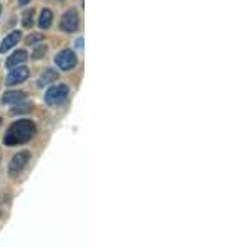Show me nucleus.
Returning <instances> with one entry per match:
<instances>
[{"label":"nucleus","instance_id":"nucleus-1","mask_svg":"<svg viewBox=\"0 0 249 247\" xmlns=\"http://www.w3.org/2000/svg\"><path fill=\"white\" fill-rule=\"evenodd\" d=\"M37 126L32 119H18V121L12 123L7 130L5 136H3V145L5 146H17L29 143L35 136Z\"/></svg>","mask_w":249,"mask_h":247},{"label":"nucleus","instance_id":"nucleus-2","mask_svg":"<svg viewBox=\"0 0 249 247\" xmlns=\"http://www.w3.org/2000/svg\"><path fill=\"white\" fill-rule=\"evenodd\" d=\"M67 97H68V86L67 85H55L47 90L45 103L50 106H55V105H60V103L65 101Z\"/></svg>","mask_w":249,"mask_h":247},{"label":"nucleus","instance_id":"nucleus-3","mask_svg":"<svg viewBox=\"0 0 249 247\" xmlns=\"http://www.w3.org/2000/svg\"><path fill=\"white\" fill-rule=\"evenodd\" d=\"M30 159V153L29 151H20V153L15 154L14 158H12L10 165H9V173L12 178H17L20 173L23 171V168L27 166V163H29Z\"/></svg>","mask_w":249,"mask_h":247},{"label":"nucleus","instance_id":"nucleus-4","mask_svg":"<svg viewBox=\"0 0 249 247\" xmlns=\"http://www.w3.org/2000/svg\"><path fill=\"white\" fill-rule=\"evenodd\" d=\"M29 75H30V70L27 68V66H23V65L14 66V68H10V73L7 75L5 85H7V86H15V85H18V83L25 82V80L29 78Z\"/></svg>","mask_w":249,"mask_h":247},{"label":"nucleus","instance_id":"nucleus-5","mask_svg":"<svg viewBox=\"0 0 249 247\" xmlns=\"http://www.w3.org/2000/svg\"><path fill=\"white\" fill-rule=\"evenodd\" d=\"M55 63H57V66L60 70L68 71L77 66V55L71 50H62L57 57H55Z\"/></svg>","mask_w":249,"mask_h":247},{"label":"nucleus","instance_id":"nucleus-6","mask_svg":"<svg viewBox=\"0 0 249 247\" xmlns=\"http://www.w3.org/2000/svg\"><path fill=\"white\" fill-rule=\"evenodd\" d=\"M78 15L75 10H68L63 14L62 20H60V29H62L63 32H67V33H73V32L78 30Z\"/></svg>","mask_w":249,"mask_h":247},{"label":"nucleus","instance_id":"nucleus-7","mask_svg":"<svg viewBox=\"0 0 249 247\" xmlns=\"http://www.w3.org/2000/svg\"><path fill=\"white\" fill-rule=\"evenodd\" d=\"M20 32L18 30H15V32H12V33L7 35L5 38H3V42H2V45H0V53H7L12 47H15L17 43L20 42Z\"/></svg>","mask_w":249,"mask_h":247},{"label":"nucleus","instance_id":"nucleus-8","mask_svg":"<svg viewBox=\"0 0 249 247\" xmlns=\"http://www.w3.org/2000/svg\"><path fill=\"white\" fill-rule=\"evenodd\" d=\"M27 58H29V55H27L25 50H17V51H14L9 58H7L5 66L7 68H14V66H17V65H22Z\"/></svg>","mask_w":249,"mask_h":247},{"label":"nucleus","instance_id":"nucleus-9","mask_svg":"<svg viewBox=\"0 0 249 247\" xmlns=\"http://www.w3.org/2000/svg\"><path fill=\"white\" fill-rule=\"evenodd\" d=\"M27 95L23 91H7L2 97V103L3 105H17L22 99H25Z\"/></svg>","mask_w":249,"mask_h":247},{"label":"nucleus","instance_id":"nucleus-10","mask_svg":"<svg viewBox=\"0 0 249 247\" xmlns=\"http://www.w3.org/2000/svg\"><path fill=\"white\" fill-rule=\"evenodd\" d=\"M52 22H53V14H52V10H42V14H40V18H38V27L40 29H48V27L52 25Z\"/></svg>","mask_w":249,"mask_h":247},{"label":"nucleus","instance_id":"nucleus-11","mask_svg":"<svg viewBox=\"0 0 249 247\" xmlns=\"http://www.w3.org/2000/svg\"><path fill=\"white\" fill-rule=\"evenodd\" d=\"M58 78V73L55 70H47L42 73V77L38 80V86H45L48 83H53Z\"/></svg>","mask_w":249,"mask_h":247},{"label":"nucleus","instance_id":"nucleus-12","mask_svg":"<svg viewBox=\"0 0 249 247\" xmlns=\"http://www.w3.org/2000/svg\"><path fill=\"white\" fill-rule=\"evenodd\" d=\"M22 23H23V27H27V29H30L32 23H34V10H27L25 14H23Z\"/></svg>","mask_w":249,"mask_h":247},{"label":"nucleus","instance_id":"nucleus-13","mask_svg":"<svg viewBox=\"0 0 249 247\" xmlns=\"http://www.w3.org/2000/svg\"><path fill=\"white\" fill-rule=\"evenodd\" d=\"M43 40V35H40V33H32V35H29L27 37V45H37L38 42H42Z\"/></svg>","mask_w":249,"mask_h":247},{"label":"nucleus","instance_id":"nucleus-14","mask_svg":"<svg viewBox=\"0 0 249 247\" xmlns=\"http://www.w3.org/2000/svg\"><path fill=\"white\" fill-rule=\"evenodd\" d=\"M45 51H47V47H45V45L37 47V49L34 50V53H32V58H34V60L42 58V57H43V53H45Z\"/></svg>","mask_w":249,"mask_h":247},{"label":"nucleus","instance_id":"nucleus-15","mask_svg":"<svg viewBox=\"0 0 249 247\" xmlns=\"http://www.w3.org/2000/svg\"><path fill=\"white\" fill-rule=\"evenodd\" d=\"M29 2H30V0H18V5H27Z\"/></svg>","mask_w":249,"mask_h":247},{"label":"nucleus","instance_id":"nucleus-16","mask_svg":"<svg viewBox=\"0 0 249 247\" xmlns=\"http://www.w3.org/2000/svg\"><path fill=\"white\" fill-rule=\"evenodd\" d=\"M0 125H2V118H0Z\"/></svg>","mask_w":249,"mask_h":247},{"label":"nucleus","instance_id":"nucleus-17","mask_svg":"<svg viewBox=\"0 0 249 247\" xmlns=\"http://www.w3.org/2000/svg\"><path fill=\"white\" fill-rule=\"evenodd\" d=\"M0 14H2V9H0Z\"/></svg>","mask_w":249,"mask_h":247}]
</instances>
